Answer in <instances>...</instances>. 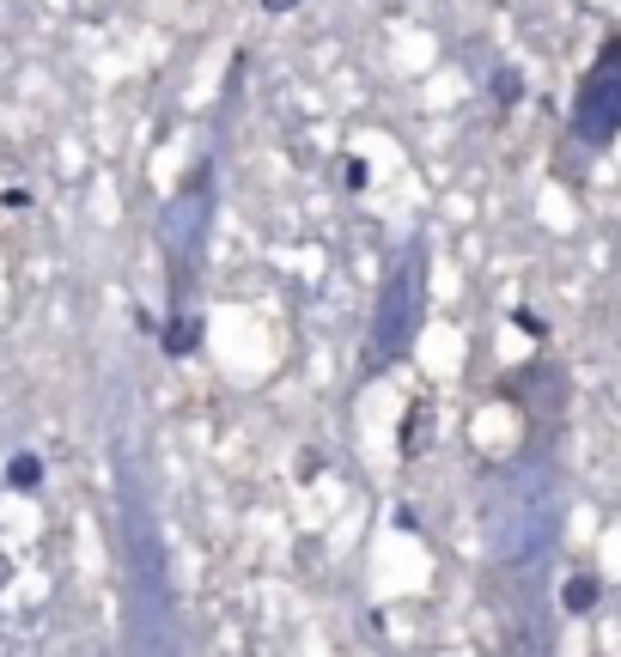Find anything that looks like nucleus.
<instances>
[{
	"instance_id": "nucleus-1",
	"label": "nucleus",
	"mask_w": 621,
	"mask_h": 657,
	"mask_svg": "<svg viewBox=\"0 0 621 657\" xmlns=\"http://www.w3.org/2000/svg\"><path fill=\"white\" fill-rule=\"evenodd\" d=\"M421 244H409L402 250V268L390 280H384V299H378V323H372V342H366V366L378 371L384 359H402L409 354V342H414V328H421V311H426V299H421Z\"/></svg>"
},
{
	"instance_id": "nucleus-2",
	"label": "nucleus",
	"mask_w": 621,
	"mask_h": 657,
	"mask_svg": "<svg viewBox=\"0 0 621 657\" xmlns=\"http://www.w3.org/2000/svg\"><path fill=\"white\" fill-rule=\"evenodd\" d=\"M621 129V43H603V55L591 62V74L579 79L573 98V134L585 146H609Z\"/></svg>"
},
{
	"instance_id": "nucleus-3",
	"label": "nucleus",
	"mask_w": 621,
	"mask_h": 657,
	"mask_svg": "<svg viewBox=\"0 0 621 657\" xmlns=\"http://www.w3.org/2000/svg\"><path fill=\"white\" fill-rule=\"evenodd\" d=\"M597 597H603V579H597V572H573V579L561 584V609H567V615H591Z\"/></svg>"
},
{
	"instance_id": "nucleus-4",
	"label": "nucleus",
	"mask_w": 621,
	"mask_h": 657,
	"mask_svg": "<svg viewBox=\"0 0 621 657\" xmlns=\"http://www.w3.org/2000/svg\"><path fill=\"white\" fill-rule=\"evenodd\" d=\"M196 342H201L196 316H189V311H171V328H165V354H171V359H184Z\"/></svg>"
},
{
	"instance_id": "nucleus-5",
	"label": "nucleus",
	"mask_w": 621,
	"mask_h": 657,
	"mask_svg": "<svg viewBox=\"0 0 621 657\" xmlns=\"http://www.w3.org/2000/svg\"><path fill=\"white\" fill-rule=\"evenodd\" d=\"M7 487H19V493L43 487V463L31 457V450H13V457H7Z\"/></svg>"
},
{
	"instance_id": "nucleus-6",
	"label": "nucleus",
	"mask_w": 621,
	"mask_h": 657,
	"mask_svg": "<svg viewBox=\"0 0 621 657\" xmlns=\"http://www.w3.org/2000/svg\"><path fill=\"white\" fill-rule=\"evenodd\" d=\"M494 98H500V104H518V98H524V79H518V67H500V74H494Z\"/></svg>"
},
{
	"instance_id": "nucleus-7",
	"label": "nucleus",
	"mask_w": 621,
	"mask_h": 657,
	"mask_svg": "<svg viewBox=\"0 0 621 657\" xmlns=\"http://www.w3.org/2000/svg\"><path fill=\"white\" fill-rule=\"evenodd\" d=\"M342 183H347V189H366V158H347V165H342Z\"/></svg>"
},
{
	"instance_id": "nucleus-8",
	"label": "nucleus",
	"mask_w": 621,
	"mask_h": 657,
	"mask_svg": "<svg viewBox=\"0 0 621 657\" xmlns=\"http://www.w3.org/2000/svg\"><path fill=\"white\" fill-rule=\"evenodd\" d=\"M299 0H263V13H292Z\"/></svg>"
}]
</instances>
